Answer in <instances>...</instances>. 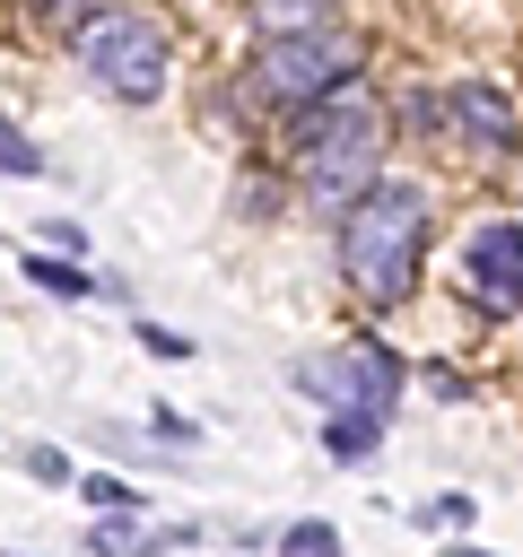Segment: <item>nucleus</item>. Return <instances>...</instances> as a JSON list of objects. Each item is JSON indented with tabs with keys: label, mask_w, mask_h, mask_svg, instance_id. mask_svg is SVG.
<instances>
[{
	"label": "nucleus",
	"mask_w": 523,
	"mask_h": 557,
	"mask_svg": "<svg viewBox=\"0 0 523 557\" xmlns=\"http://www.w3.org/2000/svg\"><path fill=\"white\" fill-rule=\"evenodd\" d=\"M427 261V191L418 183H366L340 218V278L375 305H392Z\"/></svg>",
	"instance_id": "nucleus-1"
},
{
	"label": "nucleus",
	"mask_w": 523,
	"mask_h": 557,
	"mask_svg": "<svg viewBox=\"0 0 523 557\" xmlns=\"http://www.w3.org/2000/svg\"><path fill=\"white\" fill-rule=\"evenodd\" d=\"M296 174L314 183V200H340V191H366L375 157H384V104L366 87H340L323 104L296 113Z\"/></svg>",
	"instance_id": "nucleus-2"
},
{
	"label": "nucleus",
	"mask_w": 523,
	"mask_h": 557,
	"mask_svg": "<svg viewBox=\"0 0 523 557\" xmlns=\"http://www.w3.org/2000/svg\"><path fill=\"white\" fill-rule=\"evenodd\" d=\"M366 61V44L349 26H314V35H270L253 44V87L279 96V104H323L349 87V70Z\"/></svg>",
	"instance_id": "nucleus-3"
},
{
	"label": "nucleus",
	"mask_w": 523,
	"mask_h": 557,
	"mask_svg": "<svg viewBox=\"0 0 523 557\" xmlns=\"http://www.w3.org/2000/svg\"><path fill=\"white\" fill-rule=\"evenodd\" d=\"M296 392H314L331 418H357V426L384 435L392 392H401V357L375 348V339H340V348H323L314 366H296Z\"/></svg>",
	"instance_id": "nucleus-4"
},
{
	"label": "nucleus",
	"mask_w": 523,
	"mask_h": 557,
	"mask_svg": "<svg viewBox=\"0 0 523 557\" xmlns=\"http://www.w3.org/2000/svg\"><path fill=\"white\" fill-rule=\"evenodd\" d=\"M78 70H87L105 96H131V104H148V96L166 87L174 52H166V35H157L148 17H122V9H105V17H87V26H78Z\"/></svg>",
	"instance_id": "nucleus-5"
},
{
	"label": "nucleus",
	"mask_w": 523,
	"mask_h": 557,
	"mask_svg": "<svg viewBox=\"0 0 523 557\" xmlns=\"http://www.w3.org/2000/svg\"><path fill=\"white\" fill-rule=\"evenodd\" d=\"M462 287L479 313H523V218H488L462 244Z\"/></svg>",
	"instance_id": "nucleus-6"
},
{
	"label": "nucleus",
	"mask_w": 523,
	"mask_h": 557,
	"mask_svg": "<svg viewBox=\"0 0 523 557\" xmlns=\"http://www.w3.org/2000/svg\"><path fill=\"white\" fill-rule=\"evenodd\" d=\"M445 122H453V139H471L479 157H506L514 139H523V122H514V104L497 96V87H479V78H462L445 104H436Z\"/></svg>",
	"instance_id": "nucleus-7"
},
{
	"label": "nucleus",
	"mask_w": 523,
	"mask_h": 557,
	"mask_svg": "<svg viewBox=\"0 0 523 557\" xmlns=\"http://www.w3.org/2000/svg\"><path fill=\"white\" fill-rule=\"evenodd\" d=\"M253 26H262V44L270 35H314V26H331V0H253Z\"/></svg>",
	"instance_id": "nucleus-8"
},
{
	"label": "nucleus",
	"mask_w": 523,
	"mask_h": 557,
	"mask_svg": "<svg viewBox=\"0 0 523 557\" xmlns=\"http://www.w3.org/2000/svg\"><path fill=\"white\" fill-rule=\"evenodd\" d=\"M26 278H44L52 296H87V287H96L87 270H70V261H35V252H26Z\"/></svg>",
	"instance_id": "nucleus-9"
},
{
	"label": "nucleus",
	"mask_w": 523,
	"mask_h": 557,
	"mask_svg": "<svg viewBox=\"0 0 523 557\" xmlns=\"http://www.w3.org/2000/svg\"><path fill=\"white\" fill-rule=\"evenodd\" d=\"M78 496L87 505H113V513H139V487L131 479H78Z\"/></svg>",
	"instance_id": "nucleus-10"
},
{
	"label": "nucleus",
	"mask_w": 523,
	"mask_h": 557,
	"mask_svg": "<svg viewBox=\"0 0 523 557\" xmlns=\"http://www.w3.org/2000/svg\"><path fill=\"white\" fill-rule=\"evenodd\" d=\"M288 557H340V531L331 522H296L288 531Z\"/></svg>",
	"instance_id": "nucleus-11"
},
{
	"label": "nucleus",
	"mask_w": 523,
	"mask_h": 557,
	"mask_svg": "<svg viewBox=\"0 0 523 557\" xmlns=\"http://www.w3.org/2000/svg\"><path fill=\"white\" fill-rule=\"evenodd\" d=\"M35 165H44V157H35V148L9 131V113H0V174H35Z\"/></svg>",
	"instance_id": "nucleus-12"
},
{
	"label": "nucleus",
	"mask_w": 523,
	"mask_h": 557,
	"mask_svg": "<svg viewBox=\"0 0 523 557\" xmlns=\"http://www.w3.org/2000/svg\"><path fill=\"white\" fill-rule=\"evenodd\" d=\"M323 435H331V453H366V444H375V426H357V418H331Z\"/></svg>",
	"instance_id": "nucleus-13"
},
{
	"label": "nucleus",
	"mask_w": 523,
	"mask_h": 557,
	"mask_svg": "<svg viewBox=\"0 0 523 557\" xmlns=\"http://www.w3.org/2000/svg\"><path fill=\"white\" fill-rule=\"evenodd\" d=\"M139 339H148V357H192V339H174V331H157V322H148Z\"/></svg>",
	"instance_id": "nucleus-14"
},
{
	"label": "nucleus",
	"mask_w": 523,
	"mask_h": 557,
	"mask_svg": "<svg viewBox=\"0 0 523 557\" xmlns=\"http://www.w3.org/2000/svg\"><path fill=\"white\" fill-rule=\"evenodd\" d=\"M35 9H44V17H78L87 0H35Z\"/></svg>",
	"instance_id": "nucleus-15"
},
{
	"label": "nucleus",
	"mask_w": 523,
	"mask_h": 557,
	"mask_svg": "<svg viewBox=\"0 0 523 557\" xmlns=\"http://www.w3.org/2000/svg\"><path fill=\"white\" fill-rule=\"evenodd\" d=\"M453 557H488V548H453Z\"/></svg>",
	"instance_id": "nucleus-16"
}]
</instances>
